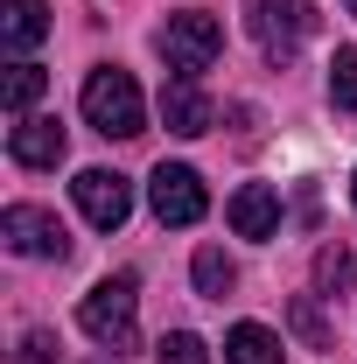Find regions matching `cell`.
<instances>
[{
  "mask_svg": "<svg viewBox=\"0 0 357 364\" xmlns=\"http://www.w3.org/2000/svg\"><path fill=\"white\" fill-rule=\"evenodd\" d=\"M85 127L105 140H134L147 134V98H140L134 70H119V63H98L85 77Z\"/></svg>",
  "mask_w": 357,
  "mask_h": 364,
  "instance_id": "6da1fadb",
  "label": "cell"
},
{
  "mask_svg": "<svg viewBox=\"0 0 357 364\" xmlns=\"http://www.w3.org/2000/svg\"><path fill=\"white\" fill-rule=\"evenodd\" d=\"M134 316H140V280H134V273H105L85 301H78L85 336L105 343V350H134V343H140V322Z\"/></svg>",
  "mask_w": 357,
  "mask_h": 364,
  "instance_id": "7a4b0ae2",
  "label": "cell"
},
{
  "mask_svg": "<svg viewBox=\"0 0 357 364\" xmlns=\"http://www.w3.org/2000/svg\"><path fill=\"white\" fill-rule=\"evenodd\" d=\"M154 49L169 56V70H176V77H196V70H211V63H218L224 21H218V14H203V7H182V14H169V21H161Z\"/></svg>",
  "mask_w": 357,
  "mask_h": 364,
  "instance_id": "3957f363",
  "label": "cell"
},
{
  "mask_svg": "<svg viewBox=\"0 0 357 364\" xmlns=\"http://www.w3.org/2000/svg\"><path fill=\"white\" fill-rule=\"evenodd\" d=\"M0 238H7L21 259H70V231H63V218L43 210V203H7V210H0Z\"/></svg>",
  "mask_w": 357,
  "mask_h": 364,
  "instance_id": "277c9868",
  "label": "cell"
},
{
  "mask_svg": "<svg viewBox=\"0 0 357 364\" xmlns=\"http://www.w3.org/2000/svg\"><path fill=\"white\" fill-rule=\"evenodd\" d=\"M147 203H154L161 225H196V218L211 210V189H203V176H196L189 161H161V168L147 176Z\"/></svg>",
  "mask_w": 357,
  "mask_h": 364,
  "instance_id": "5b68a950",
  "label": "cell"
},
{
  "mask_svg": "<svg viewBox=\"0 0 357 364\" xmlns=\"http://www.w3.org/2000/svg\"><path fill=\"white\" fill-rule=\"evenodd\" d=\"M70 196H78V210H85L91 231H119L134 218V182L119 176V168H85V176L70 182Z\"/></svg>",
  "mask_w": 357,
  "mask_h": 364,
  "instance_id": "8992f818",
  "label": "cell"
},
{
  "mask_svg": "<svg viewBox=\"0 0 357 364\" xmlns=\"http://www.w3.org/2000/svg\"><path fill=\"white\" fill-rule=\"evenodd\" d=\"M309 28H315L309 0H252V36H260V49H267L273 63H287Z\"/></svg>",
  "mask_w": 357,
  "mask_h": 364,
  "instance_id": "52a82bcc",
  "label": "cell"
},
{
  "mask_svg": "<svg viewBox=\"0 0 357 364\" xmlns=\"http://www.w3.org/2000/svg\"><path fill=\"white\" fill-rule=\"evenodd\" d=\"M63 147H70L63 119H43V112H21V119H14V134H7V154H14L21 168H56V161H63Z\"/></svg>",
  "mask_w": 357,
  "mask_h": 364,
  "instance_id": "ba28073f",
  "label": "cell"
},
{
  "mask_svg": "<svg viewBox=\"0 0 357 364\" xmlns=\"http://www.w3.org/2000/svg\"><path fill=\"white\" fill-rule=\"evenodd\" d=\"M224 218H231L238 238H273V231H280V189H273V182H245V189H231Z\"/></svg>",
  "mask_w": 357,
  "mask_h": 364,
  "instance_id": "9c48e42d",
  "label": "cell"
},
{
  "mask_svg": "<svg viewBox=\"0 0 357 364\" xmlns=\"http://www.w3.org/2000/svg\"><path fill=\"white\" fill-rule=\"evenodd\" d=\"M161 127L182 134V140L211 134V98H203L196 77H169V85H161Z\"/></svg>",
  "mask_w": 357,
  "mask_h": 364,
  "instance_id": "30bf717a",
  "label": "cell"
},
{
  "mask_svg": "<svg viewBox=\"0 0 357 364\" xmlns=\"http://www.w3.org/2000/svg\"><path fill=\"white\" fill-rule=\"evenodd\" d=\"M49 36V7L43 0H0V43L7 49H36Z\"/></svg>",
  "mask_w": 357,
  "mask_h": 364,
  "instance_id": "8fae6325",
  "label": "cell"
},
{
  "mask_svg": "<svg viewBox=\"0 0 357 364\" xmlns=\"http://www.w3.org/2000/svg\"><path fill=\"white\" fill-rule=\"evenodd\" d=\"M224 364H280V336L260 329V322H238L224 336Z\"/></svg>",
  "mask_w": 357,
  "mask_h": 364,
  "instance_id": "7c38bea8",
  "label": "cell"
},
{
  "mask_svg": "<svg viewBox=\"0 0 357 364\" xmlns=\"http://www.w3.org/2000/svg\"><path fill=\"white\" fill-rule=\"evenodd\" d=\"M43 91H49V70H43V63H7V77H0V105H7L14 119H21Z\"/></svg>",
  "mask_w": 357,
  "mask_h": 364,
  "instance_id": "4fadbf2b",
  "label": "cell"
},
{
  "mask_svg": "<svg viewBox=\"0 0 357 364\" xmlns=\"http://www.w3.org/2000/svg\"><path fill=\"white\" fill-rule=\"evenodd\" d=\"M189 273H196V294H211V301H224V294H231V287H238V267H231V259H224L218 245H203V252H196V259H189Z\"/></svg>",
  "mask_w": 357,
  "mask_h": 364,
  "instance_id": "5bb4252c",
  "label": "cell"
},
{
  "mask_svg": "<svg viewBox=\"0 0 357 364\" xmlns=\"http://www.w3.org/2000/svg\"><path fill=\"white\" fill-rule=\"evenodd\" d=\"M315 287H322V294H351V287H357L351 245H322V252H315Z\"/></svg>",
  "mask_w": 357,
  "mask_h": 364,
  "instance_id": "9a60e30c",
  "label": "cell"
},
{
  "mask_svg": "<svg viewBox=\"0 0 357 364\" xmlns=\"http://www.w3.org/2000/svg\"><path fill=\"white\" fill-rule=\"evenodd\" d=\"M329 105L336 112H357V49H336L329 56Z\"/></svg>",
  "mask_w": 357,
  "mask_h": 364,
  "instance_id": "2e32d148",
  "label": "cell"
},
{
  "mask_svg": "<svg viewBox=\"0 0 357 364\" xmlns=\"http://www.w3.org/2000/svg\"><path fill=\"white\" fill-rule=\"evenodd\" d=\"M154 364H211V343L189 336V329H169V336L154 343Z\"/></svg>",
  "mask_w": 357,
  "mask_h": 364,
  "instance_id": "e0dca14e",
  "label": "cell"
},
{
  "mask_svg": "<svg viewBox=\"0 0 357 364\" xmlns=\"http://www.w3.org/2000/svg\"><path fill=\"white\" fill-rule=\"evenodd\" d=\"M287 316H294V329L309 336L315 350H329V322H322V309H315L309 294H294V309H287Z\"/></svg>",
  "mask_w": 357,
  "mask_h": 364,
  "instance_id": "ac0fdd59",
  "label": "cell"
},
{
  "mask_svg": "<svg viewBox=\"0 0 357 364\" xmlns=\"http://www.w3.org/2000/svg\"><path fill=\"white\" fill-rule=\"evenodd\" d=\"M21 364H56V336L49 329H28L21 336Z\"/></svg>",
  "mask_w": 357,
  "mask_h": 364,
  "instance_id": "d6986e66",
  "label": "cell"
},
{
  "mask_svg": "<svg viewBox=\"0 0 357 364\" xmlns=\"http://www.w3.org/2000/svg\"><path fill=\"white\" fill-rule=\"evenodd\" d=\"M336 7H343V14H357V0H336Z\"/></svg>",
  "mask_w": 357,
  "mask_h": 364,
  "instance_id": "ffe728a7",
  "label": "cell"
},
{
  "mask_svg": "<svg viewBox=\"0 0 357 364\" xmlns=\"http://www.w3.org/2000/svg\"><path fill=\"white\" fill-rule=\"evenodd\" d=\"M351 203H357V176H351Z\"/></svg>",
  "mask_w": 357,
  "mask_h": 364,
  "instance_id": "44dd1931",
  "label": "cell"
}]
</instances>
